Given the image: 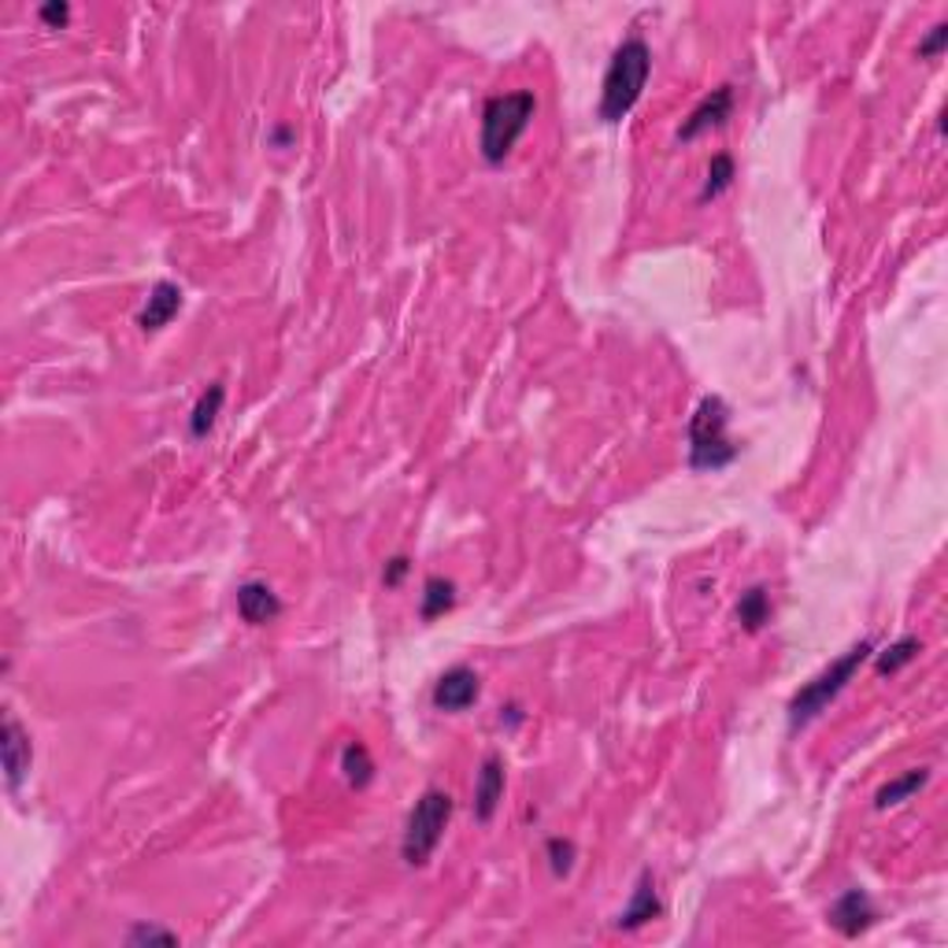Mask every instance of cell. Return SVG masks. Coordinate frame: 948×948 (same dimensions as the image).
Instances as JSON below:
<instances>
[{
	"instance_id": "obj_1",
	"label": "cell",
	"mask_w": 948,
	"mask_h": 948,
	"mask_svg": "<svg viewBox=\"0 0 948 948\" xmlns=\"http://www.w3.org/2000/svg\"><path fill=\"white\" fill-rule=\"evenodd\" d=\"M653 75V49H648L641 38H627L611 52V63L604 71V86H601V104L597 115L604 123H622L634 104L645 93V83Z\"/></svg>"
},
{
	"instance_id": "obj_2",
	"label": "cell",
	"mask_w": 948,
	"mask_h": 948,
	"mask_svg": "<svg viewBox=\"0 0 948 948\" xmlns=\"http://www.w3.org/2000/svg\"><path fill=\"white\" fill-rule=\"evenodd\" d=\"M534 115H538V97L530 93V89L490 97L482 108V134H478V149H482L485 164H504L522 134H527V126L534 123Z\"/></svg>"
},
{
	"instance_id": "obj_3",
	"label": "cell",
	"mask_w": 948,
	"mask_h": 948,
	"mask_svg": "<svg viewBox=\"0 0 948 948\" xmlns=\"http://www.w3.org/2000/svg\"><path fill=\"white\" fill-rule=\"evenodd\" d=\"M730 408L722 396H704L690 419V467L693 471H722L742 456V445L726 433Z\"/></svg>"
},
{
	"instance_id": "obj_4",
	"label": "cell",
	"mask_w": 948,
	"mask_h": 948,
	"mask_svg": "<svg viewBox=\"0 0 948 948\" xmlns=\"http://www.w3.org/2000/svg\"><path fill=\"white\" fill-rule=\"evenodd\" d=\"M867 656H871V641H860V645H852L845 656H837L823 674H816L811 682L800 685L789 700V726L800 730V726H808L811 719L823 716V711L830 708V700H837V693L856 679V671L863 667Z\"/></svg>"
},
{
	"instance_id": "obj_5",
	"label": "cell",
	"mask_w": 948,
	"mask_h": 948,
	"mask_svg": "<svg viewBox=\"0 0 948 948\" xmlns=\"http://www.w3.org/2000/svg\"><path fill=\"white\" fill-rule=\"evenodd\" d=\"M453 797L445 789H427L419 800H415L408 826H404V842H401V856L408 867H427L430 856L438 852L441 837L448 830V819H453Z\"/></svg>"
},
{
	"instance_id": "obj_6",
	"label": "cell",
	"mask_w": 948,
	"mask_h": 948,
	"mask_svg": "<svg viewBox=\"0 0 948 948\" xmlns=\"http://www.w3.org/2000/svg\"><path fill=\"white\" fill-rule=\"evenodd\" d=\"M0 763H4V782L12 793H20V785L30 774L34 763V745L30 734L23 730V722L15 716H4V726H0Z\"/></svg>"
},
{
	"instance_id": "obj_7",
	"label": "cell",
	"mask_w": 948,
	"mask_h": 948,
	"mask_svg": "<svg viewBox=\"0 0 948 948\" xmlns=\"http://www.w3.org/2000/svg\"><path fill=\"white\" fill-rule=\"evenodd\" d=\"M478 693H482V682H478L471 667H453L433 682L430 700L438 711H467L478 700Z\"/></svg>"
},
{
	"instance_id": "obj_8",
	"label": "cell",
	"mask_w": 948,
	"mask_h": 948,
	"mask_svg": "<svg viewBox=\"0 0 948 948\" xmlns=\"http://www.w3.org/2000/svg\"><path fill=\"white\" fill-rule=\"evenodd\" d=\"M874 919H879V911H874L867 889H845L842 897L834 900V908H830V926L842 937L867 934V930L874 926Z\"/></svg>"
},
{
	"instance_id": "obj_9",
	"label": "cell",
	"mask_w": 948,
	"mask_h": 948,
	"mask_svg": "<svg viewBox=\"0 0 948 948\" xmlns=\"http://www.w3.org/2000/svg\"><path fill=\"white\" fill-rule=\"evenodd\" d=\"M730 112H734V86L711 89V93L690 112V119L682 123L679 141H697L700 134H708V130H716V126L726 123Z\"/></svg>"
},
{
	"instance_id": "obj_10",
	"label": "cell",
	"mask_w": 948,
	"mask_h": 948,
	"mask_svg": "<svg viewBox=\"0 0 948 948\" xmlns=\"http://www.w3.org/2000/svg\"><path fill=\"white\" fill-rule=\"evenodd\" d=\"M178 312H182V289H178L175 282H156L149 289L144 308L138 312V327L144 333H156V330H164Z\"/></svg>"
},
{
	"instance_id": "obj_11",
	"label": "cell",
	"mask_w": 948,
	"mask_h": 948,
	"mask_svg": "<svg viewBox=\"0 0 948 948\" xmlns=\"http://www.w3.org/2000/svg\"><path fill=\"white\" fill-rule=\"evenodd\" d=\"M504 800V760L501 756H485L482 771L475 779V819L490 823Z\"/></svg>"
},
{
	"instance_id": "obj_12",
	"label": "cell",
	"mask_w": 948,
	"mask_h": 948,
	"mask_svg": "<svg viewBox=\"0 0 948 948\" xmlns=\"http://www.w3.org/2000/svg\"><path fill=\"white\" fill-rule=\"evenodd\" d=\"M238 616L249 622V627H267L282 616V601L278 593L264 582H245L238 590Z\"/></svg>"
},
{
	"instance_id": "obj_13",
	"label": "cell",
	"mask_w": 948,
	"mask_h": 948,
	"mask_svg": "<svg viewBox=\"0 0 948 948\" xmlns=\"http://www.w3.org/2000/svg\"><path fill=\"white\" fill-rule=\"evenodd\" d=\"M660 911H663V905H660V897H656V882H653V874L645 871L637 882V889H634V897H630V905L622 908L619 930H637V926L653 923V919H660Z\"/></svg>"
},
{
	"instance_id": "obj_14",
	"label": "cell",
	"mask_w": 948,
	"mask_h": 948,
	"mask_svg": "<svg viewBox=\"0 0 948 948\" xmlns=\"http://www.w3.org/2000/svg\"><path fill=\"white\" fill-rule=\"evenodd\" d=\"M926 782H930V767H915V771H908V774H900V779H893V782L882 785V789L874 793V808L886 811V808L905 805V800L915 797V793L923 789Z\"/></svg>"
},
{
	"instance_id": "obj_15",
	"label": "cell",
	"mask_w": 948,
	"mask_h": 948,
	"mask_svg": "<svg viewBox=\"0 0 948 948\" xmlns=\"http://www.w3.org/2000/svg\"><path fill=\"white\" fill-rule=\"evenodd\" d=\"M919 653H923V641H919L915 634L897 637L889 648H882V653L874 656V674H879V679H889V674H897L900 667H908L911 660H915Z\"/></svg>"
},
{
	"instance_id": "obj_16",
	"label": "cell",
	"mask_w": 948,
	"mask_h": 948,
	"mask_svg": "<svg viewBox=\"0 0 948 948\" xmlns=\"http://www.w3.org/2000/svg\"><path fill=\"white\" fill-rule=\"evenodd\" d=\"M223 404H227V390H223L219 382H212L201 393V401H197L193 415H189V433H193V438H207L215 427V419H219Z\"/></svg>"
},
{
	"instance_id": "obj_17",
	"label": "cell",
	"mask_w": 948,
	"mask_h": 948,
	"mask_svg": "<svg viewBox=\"0 0 948 948\" xmlns=\"http://www.w3.org/2000/svg\"><path fill=\"white\" fill-rule=\"evenodd\" d=\"M341 774L352 789H367L375 779V760H371V748L364 742H349L345 753H341Z\"/></svg>"
},
{
	"instance_id": "obj_18",
	"label": "cell",
	"mask_w": 948,
	"mask_h": 948,
	"mask_svg": "<svg viewBox=\"0 0 948 948\" xmlns=\"http://www.w3.org/2000/svg\"><path fill=\"white\" fill-rule=\"evenodd\" d=\"M453 608H456V585L441 574L427 578V585H422V601H419V616L430 622V619H441Z\"/></svg>"
},
{
	"instance_id": "obj_19",
	"label": "cell",
	"mask_w": 948,
	"mask_h": 948,
	"mask_svg": "<svg viewBox=\"0 0 948 948\" xmlns=\"http://www.w3.org/2000/svg\"><path fill=\"white\" fill-rule=\"evenodd\" d=\"M737 622H742L748 634H760L767 622H771V597H767L763 585H753V590L742 593V601H737Z\"/></svg>"
},
{
	"instance_id": "obj_20",
	"label": "cell",
	"mask_w": 948,
	"mask_h": 948,
	"mask_svg": "<svg viewBox=\"0 0 948 948\" xmlns=\"http://www.w3.org/2000/svg\"><path fill=\"white\" fill-rule=\"evenodd\" d=\"M734 156H726V152H716L708 164V178H704V189H700V201H716V197L726 193L730 186H734Z\"/></svg>"
},
{
	"instance_id": "obj_21",
	"label": "cell",
	"mask_w": 948,
	"mask_h": 948,
	"mask_svg": "<svg viewBox=\"0 0 948 948\" xmlns=\"http://www.w3.org/2000/svg\"><path fill=\"white\" fill-rule=\"evenodd\" d=\"M545 856H548V867H553L556 879H564V874H571V867L578 860V848H574V842H567V837H548Z\"/></svg>"
},
{
	"instance_id": "obj_22",
	"label": "cell",
	"mask_w": 948,
	"mask_h": 948,
	"mask_svg": "<svg viewBox=\"0 0 948 948\" xmlns=\"http://www.w3.org/2000/svg\"><path fill=\"white\" fill-rule=\"evenodd\" d=\"M945 45H948V23L930 26V34L919 41V60H937L945 52Z\"/></svg>"
},
{
	"instance_id": "obj_23",
	"label": "cell",
	"mask_w": 948,
	"mask_h": 948,
	"mask_svg": "<svg viewBox=\"0 0 948 948\" xmlns=\"http://www.w3.org/2000/svg\"><path fill=\"white\" fill-rule=\"evenodd\" d=\"M126 941H130V945H152V941L175 945L178 934H170V930H160V926H134L130 934H126Z\"/></svg>"
},
{
	"instance_id": "obj_24",
	"label": "cell",
	"mask_w": 948,
	"mask_h": 948,
	"mask_svg": "<svg viewBox=\"0 0 948 948\" xmlns=\"http://www.w3.org/2000/svg\"><path fill=\"white\" fill-rule=\"evenodd\" d=\"M71 20V4H60V0H52V4L41 8V23L52 26V30H60V26H67Z\"/></svg>"
},
{
	"instance_id": "obj_25",
	"label": "cell",
	"mask_w": 948,
	"mask_h": 948,
	"mask_svg": "<svg viewBox=\"0 0 948 948\" xmlns=\"http://www.w3.org/2000/svg\"><path fill=\"white\" fill-rule=\"evenodd\" d=\"M404 574H408V559H404V556H393L390 564H385V571H382V582L393 590V585H401V578H404Z\"/></svg>"
}]
</instances>
